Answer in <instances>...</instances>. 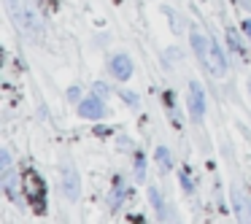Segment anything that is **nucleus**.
I'll use <instances>...</instances> for the list:
<instances>
[{
	"label": "nucleus",
	"mask_w": 251,
	"mask_h": 224,
	"mask_svg": "<svg viewBox=\"0 0 251 224\" xmlns=\"http://www.w3.org/2000/svg\"><path fill=\"white\" fill-rule=\"evenodd\" d=\"M189 116L192 122H202L205 116V92H202V84L195 78L189 81Z\"/></svg>",
	"instance_id": "7ed1b4c3"
},
{
	"label": "nucleus",
	"mask_w": 251,
	"mask_h": 224,
	"mask_svg": "<svg viewBox=\"0 0 251 224\" xmlns=\"http://www.w3.org/2000/svg\"><path fill=\"white\" fill-rule=\"evenodd\" d=\"M143 175H146V157L143 151H135V178L143 181Z\"/></svg>",
	"instance_id": "f8f14e48"
},
{
	"label": "nucleus",
	"mask_w": 251,
	"mask_h": 224,
	"mask_svg": "<svg viewBox=\"0 0 251 224\" xmlns=\"http://www.w3.org/2000/svg\"><path fill=\"white\" fill-rule=\"evenodd\" d=\"M149 200H151V208L157 211V216H159V219L168 216V205H165V200H162V195H159L157 186H149Z\"/></svg>",
	"instance_id": "1a4fd4ad"
},
{
	"label": "nucleus",
	"mask_w": 251,
	"mask_h": 224,
	"mask_svg": "<svg viewBox=\"0 0 251 224\" xmlns=\"http://www.w3.org/2000/svg\"><path fill=\"white\" fill-rule=\"evenodd\" d=\"M125 195H127L125 181L116 178V186L111 189V195H108V205H111V208H119V205H122V200H125Z\"/></svg>",
	"instance_id": "9d476101"
},
{
	"label": "nucleus",
	"mask_w": 251,
	"mask_h": 224,
	"mask_svg": "<svg viewBox=\"0 0 251 224\" xmlns=\"http://www.w3.org/2000/svg\"><path fill=\"white\" fill-rule=\"evenodd\" d=\"M154 157H157V162H159V170H173V157H170V151H168V146H157V151H154Z\"/></svg>",
	"instance_id": "9b49d317"
},
{
	"label": "nucleus",
	"mask_w": 251,
	"mask_h": 224,
	"mask_svg": "<svg viewBox=\"0 0 251 224\" xmlns=\"http://www.w3.org/2000/svg\"><path fill=\"white\" fill-rule=\"evenodd\" d=\"M208 68H211V73H216V76H224L227 73V60H224L222 49H219L216 41H211V49H208Z\"/></svg>",
	"instance_id": "0eeeda50"
},
{
	"label": "nucleus",
	"mask_w": 251,
	"mask_h": 224,
	"mask_svg": "<svg viewBox=\"0 0 251 224\" xmlns=\"http://www.w3.org/2000/svg\"><path fill=\"white\" fill-rule=\"evenodd\" d=\"M178 178H181V186H184V192H186V195H192V189H195V184H192V178L184 173V170L178 173Z\"/></svg>",
	"instance_id": "ddd939ff"
},
{
	"label": "nucleus",
	"mask_w": 251,
	"mask_h": 224,
	"mask_svg": "<svg viewBox=\"0 0 251 224\" xmlns=\"http://www.w3.org/2000/svg\"><path fill=\"white\" fill-rule=\"evenodd\" d=\"M62 195L68 197V200H78V195H81V181H78V173L68 165L65 173H62Z\"/></svg>",
	"instance_id": "423d86ee"
},
{
	"label": "nucleus",
	"mask_w": 251,
	"mask_h": 224,
	"mask_svg": "<svg viewBox=\"0 0 251 224\" xmlns=\"http://www.w3.org/2000/svg\"><path fill=\"white\" fill-rule=\"evenodd\" d=\"M125 100H127V103H130V105H138V95H125Z\"/></svg>",
	"instance_id": "f3484780"
},
{
	"label": "nucleus",
	"mask_w": 251,
	"mask_h": 224,
	"mask_svg": "<svg viewBox=\"0 0 251 224\" xmlns=\"http://www.w3.org/2000/svg\"><path fill=\"white\" fill-rule=\"evenodd\" d=\"M0 168H3V170L11 168V154H8V149H3V151H0Z\"/></svg>",
	"instance_id": "4468645a"
},
{
	"label": "nucleus",
	"mask_w": 251,
	"mask_h": 224,
	"mask_svg": "<svg viewBox=\"0 0 251 224\" xmlns=\"http://www.w3.org/2000/svg\"><path fill=\"white\" fill-rule=\"evenodd\" d=\"M249 208H251V205H249Z\"/></svg>",
	"instance_id": "6ab92c4d"
},
{
	"label": "nucleus",
	"mask_w": 251,
	"mask_h": 224,
	"mask_svg": "<svg viewBox=\"0 0 251 224\" xmlns=\"http://www.w3.org/2000/svg\"><path fill=\"white\" fill-rule=\"evenodd\" d=\"M108 71H111V76H114V78L127 81V78L132 76V60H130L127 54H116V57H111Z\"/></svg>",
	"instance_id": "39448f33"
},
{
	"label": "nucleus",
	"mask_w": 251,
	"mask_h": 224,
	"mask_svg": "<svg viewBox=\"0 0 251 224\" xmlns=\"http://www.w3.org/2000/svg\"><path fill=\"white\" fill-rule=\"evenodd\" d=\"M8 6L14 8V19H17V25L22 27V33H27L30 38H35V41H38L41 35H44V25H41L38 14H35L33 8H27V6H17L14 0H8Z\"/></svg>",
	"instance_id": "f03ea898"
},
{
	"label": "nucleus",
	"mask_w": 251,
	"mask_h": 224,
	"mask_svg": "<svg viewBox=\"0 0 251 224\" xmlns=\"http://www.w3.org/2000/svg\"><path fill=\"white\" fill-rule=\"evenodd\" d=\"M22 189H25V197H27L30 208H33L35 213H46V181L35 168H25Z\"/></svg>",
	"instance_id": "f257e3e1"
},
{
	"label": "nucleus",
	"mask_w": 251,
	"mask_h": 224,
	"mask_svg": "<svg viewBox=\"0 0 251 224\" xmlns=\"http://www.w3.org/2000/svg\"><path fill=\"white\" fill-rule=\"evenodd\" d=\"M68 100H81V89L71 87V89H68Z\"/></svg>",
	"instance_id": "dca6fc26"
},
{
	"label": "nucleus",
	"mask_w": 251,
	"mask_h": 224,
	"mask_svg": "<svg viewBox=\"0 0 251 224\" xmlns=\"http://www.w3.org/2000/svg\"><path fill=\"white\" fill-rule=\"evenodd\" d=\"M78 114H81L84 119H103L105 105H103V100H100L98 95H87V98L78 100Z\"/></svg>",
	"instance_id": "20e7f679"
},
{
	"label": "nucleus",
	"mask_w": 251,
	"mask_h": 224,
	"mask_svg": "<svg viewBox=\"0 0 251 224\" xmlns=\"http://www.w3.org/2000/svg\"><path fill=\"white\" fill-rule=\"evenodd\" d=\"M243 33L251 38V19H246V22H243Z\"/></svg>",
	"instance_id": "a211bd4d"
},
{
	"label": "nucleus",
	"mask_w": 251,
	"mask_h": 224,
	"mask_svg": "<svg viewBox=\"0 0 251 224\" xmlns=\"http://www.w3.org/2000/svg\"><path fill=\"white\" fill-rule=\"evenodd\" d=\"M189 44H192V49H195L197 60L205 65V62H208V49H211V41H208L200 30H192V33H189Z\"/></svg>",
	"instance_id": "6e6552de"
},
{
	"label": "nucleus",
	"mask_w": 251,
	"mask_h": 224,
	"mask_svg": "<svg viewBox=\"0 0 251 224\" xmlns=\"http://www.w3.org/2000/svg\"><path fill=\"white\" fill-rule=\"evenodd\" d=\"M229 44H232V49L235 51H243V44H240V41H238V33H235V30H229Z\"/></svg>",
	"instance_id": "2eb2a0df"
}]
</instances>
